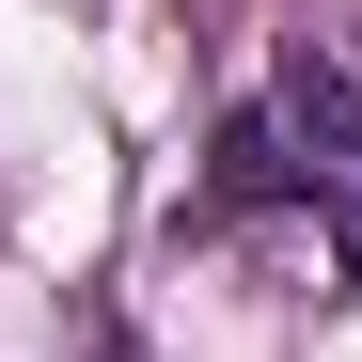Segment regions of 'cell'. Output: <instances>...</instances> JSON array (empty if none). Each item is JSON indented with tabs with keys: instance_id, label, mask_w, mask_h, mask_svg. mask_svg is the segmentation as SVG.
<instances>
[{
	"instance_id": "cell-1",
	"label": "cell",
	"mask_w": 362,
	"mask_h": 362,
	"mask_svg": "<svg viewBox=\"0 0 362 362\" xmlns=\"http://www.w3.org/2000/svg\"><path fill=\"white\" fill-rule=\"evenodd\" d=\"M236 205H299L315 221V252L346 268V299H362V79L346 64H299L221 127V173H205V221H236Z\"/></svg>"
}]
</instances>
